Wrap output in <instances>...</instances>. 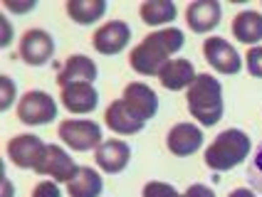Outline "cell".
Segmentation results:
<instances>
[{"label": "cell", "instance_id": "cell-17", "mask_svg": "<svg viewBox=\"0 0 262 197\" xmlns=\"http://www.w3.org/2000/svg\"><path fill=\"white\" fill-rule=\"evenodd\" d=\"M104 121H106V126L112 128L114 133H119V136H134V133H139V131L146 126V121H141L139 116H134V113L129 111V106H126L121 98L112 101V104L106 106Z\"/></svg>", "mask_w": 262, "mask_h": 197}, {"label": "cell", "instance_id": "cell-19", "mask_svg": "<svg viewBox=\"0 0 262 197\" xmlns=\"http://www.w3.org/2000/svg\"><path fill=\"white\" fill-rule=\"evenodd\" d=\"M235 40L245 44H257L262 40V15L257 10H243L233 20Z\"/></svg>", "mask_w": 262, "mask_h": 197}, {"label": "cell", "instance_id": "cell-22", "mask_svg": "<svg viewBox=\"0 0 262 197\" xmlns=\"http://www.w3.org/2000/svg\"><path fill=\"white\" fill-rule=\"evenodd\" d=\"M141 13V20L151 28H159V25H168L173 22L176 15H178V8H176L173 0H146L144 5L139 8Z\"/></svg>", "mask_w": 262, "mask_h": 197}, {"label": "cell", "instance_id": "cell-30", "mask_svg": "<svg viewBox=\"0 0 262 197\" xmlns=\"http://www.w3.org/2000/svg\"><path fill=\"white\" fill-rule=\"evenodd\" d=\"M37 8V3L35 0H30V3H13V0H8L5 3V10H13V13H30V10H35Z\"/></svg>", "mask_w": 262, "mask_h": 197}, {"label": "cell", "instance_id": "cell-24", "mask_svg": "<svg viewBox=\"0 0 262 197\" xmlns=\"http://www.w3.org/2000/svg\"><path fill=\"white\" fill-rule=\"evenodd\" d=\"M141 197H186L181 195L171 183H161V180H151V183L144 185V192Z\"/></svg>", "mask_w": 262, "mask_h": 197}, {"label": "cell", "instance_id": "cell-6", "mask_svg": "<svg viewBox=\"0 0 262 197\" xmlns=\"http://www.w3.org/2000/svg\"><path fill=\"white\" fill-rule=\"evenodd\" d=\"M45 153H47V145L35 133H23V136H15V138L8 141V158L17 168L35 170L42 163Z\"/></svg>", "mask_w": 262, "mask_h": 197}, {"label": "cell", "instance_id": "cell-31", "mask_svg": "<svg viewBox=\"0 0 262 197\" xmlns=\"http://www.w3.org/2000/svg\"><path fill=\"white\" fill-rule=\"evenodd\" d=\"M0 185H3V195H0V197H13V192H15V190H13V183H10L5 175H3V183H0Z\"/></svg>", "mask_w": 262, "mask_h": 197}, {"label": "cell", "instance_id": "cell-14", "mask_svg": "<svg viewBox=\"0 0 262 197\" xmlns=\"http://www.w3.org/2000/svg\"><path fill=\"white\" fill-rule=\"evenodd\" d=\"M220 17H223V5L218 0H195L186 8V22L198 35L215 30L220 25Z\"/></svg>", "mask_w": 262, "mask_h": 197}, {"label": "cell", "instance_id": "cell-5", "mask_svg": "<svg viewBox=\"0 0 262 197\" xmlns=\"http://www.w3.org/2000/svg\"><path fill=\"white\" fill-rule=\"evenodd\" d=\"M57 133L72 151H92L102 145V126L89 118H67L59 124Z\"/></svg>", "mask_w": 262, "mask_h": 197}, {"label": "cell", "instance_id": "cell-29", "mask_svg": "<svg viewBox=\"0 0 262 197\" xmlns=\"http://www.w3.org/2000/svg\"><path fill=\"white\" fill-rule=\"evenodd\" d=\"M186 197H215V192H213L208 185L195 183V185H190L188 190H186Z\"/></svg>", "mask_w": 262, "mask_h": 197}, {"label": "cell", "instance_id": "cell-32", "mask_svg": "<svg viewBox=\"0 0 262 197\" xmlns=\"http://www.w3.org/2000/svg\"><path fill=\"white\" fill-rule=\"evenodd\" d=\"M228 197H257L252 190H248V187H237V190H233Z\"/></svg>", "mask_w": 262, "mask_h": 197}, {"label": "cell", "instance_id": "cell-13", "mask_svg": "<svg viewBox=\"0 0 262 197\" xmlns=\"http://www.w3.org/2000/svg\"><path fill=\"white\" fill-rule=\"evenodd\" d=\"M166 145L178 158L198 153L203 145V128L195 126V124H176L166 136Z\"/></svg>", "mask_w": 262, "mask_h": 197}, {"label": "cell", "instance_id": "cell-4", "mask_svg": "<svg viewBox=\"0 0 262 197\" xmlns=\"http://www.w3.org/2000/svg\"><path fill=\"white\" fill-rule=\"evenodd\" d=\"M17 118L28 126H47L57 118V104L47 91H25V96L17 101Z\"/></svg>", "mask_w": 262, "mask_h": 197}, {"label": "cell", "instance_id": "cell-16", "mask_svg": "<svg viewBox=\"0 0 262 197\" xmlns=\"http://www.w3.org/2000/svg\"><path fill=\"white\" fill-rule=\"evenodd\" d=\"M59 98L70 113H92L99 106V91L94 84H70L59 89Z\"/></svg>", "mask_w": 262, "mask_h": 197}, {"label": "cell", "instance_id": "cell-18", "mask_svg": "<svg viewBox=\"0 0 262 197\" xmlns=\"http://www.w3.org/2000/svg\"><path fill=\"white\" fill-rule=\"evenodd\" d=\"M195 69H193V64H190L188 59H183V57H176L171 59L163 69L159 71V82L163 89H168V91H181V89H186L195 82Z\"/></svg>", "mask_w": 262, "mask_h": 197}, {"label": "cell", "instance_id": "cell-11", "mask_svg": "<svg viewBox=\"0 0 262 197\" xmlns=\"http://www.w3.org/2000/svg\"><path fill=\"white\" fill-rule=\"evenodd\" d=\"M121 101L129 106V111L134 113V116H139L146 124H148V118H154L156 111H159V96H156V91L148 84H144V82H131V84H126Z\"/></svg>", "mask_w": 262, "mask_h": 197}, {"label": "cell", "instance_id": "cell-25", "mask_svg": "<svg viewBox=\"0 0 262 197\" xmlns=\"http://www.w3.org/2000/svg\"><path fill=\"white\" fill-rule=\"evenodd\" d=\"M15 96H17V86H15V82L10 79V77H0V111L5 113L10 106H13Z\"/></svg>", "mask_w": 262, "mask_h": 197}, {"label": "cell", "instance_id": "cell-21", "mask_svg": "<svg viewBox=\"0 0 262 197\" xmlns=\"http://www.w3.org/2000/svg\"><path fill=\"white\" fill-rule=\"evenodd\" d=\"M106 10H109L106 0H70L67 3V15L77 25H92V22L102 20Z\"/></svg>", "mask_w": 262, "mask_h": 197}, {"label": "cell", "instance_id": "cell-9", "mask_svg": "<svg viewBox=\"0 0 262 197\" xmlns=\"http://www.w3.org/2000/svg\"><path fill=\"white\" fill-rule=\"evenodd\" d=\"M203 55L208 59V64L220 74H237L243 69V57L223 37H208L203 42Z\"/></svg>", "mask_w": 262, "mask_h": 197}, {"label": "cell", "instance_id": "cell-12", "mask_svg": "<svg viewBox=\"0 0 262 197\" xmlns=\"http://www.w3.org/2000/svg\"><path fill=\"white\" fill-rule=\"evenodd\" d=\"M94 160H97V165H99L104 173L117 175V173H121V170L129 168L131 145L126 141H121V138H109V141H104L102 145L97 148Z\"/></svg>", "mask_w": 262, "mask_h": 197}, {"label": "cell", "instance_id": "cell-7", "mask_svg": "<svg viewBox=\"0 0 262 197\" xmlns=\"http://www.w3.org/2000/svg\"><path fill=\"white\" fill-rule=\"evenodd\" d=\"M55 55V37L47 30L32 28L20 40V59L30 67H42Z\"/></svg>", "mask_w": 262, "mask_h": 197}, {"label": "cell", "instance_id": "cell-15", "mask_svg": "<svg viewBox=\"0 0 262 197\" xmlns=\"http://www.w3.org/2000/svg\"><path fill=\"white\" fill-rule=\"evenodd\" d=\"M97 77H99V69H97V64H94V59H89L87 55H72L67 59V64L62 67L57 77V84L59 89H64V86L70 84H94L97 82Z\"/></svg>", "mask_w": 262, "mask_h": 197}, {"label": "cell", "instance_id": "cell-26", "mask_svg": "<svg viewBox=\"0 0 262 197\" xmlns=\"http://www.w3.org/2000/svg\"><path fill=\"white\" fill-rule=\"evenodd\" d=\"M245 64H248V71L252 77L262 79V47H252L248 55H245Z\"/></svg>", "mask_w": 262, "mask_h": 197}, {"label": "cell", "instance_id": "cell-10", "mask_svg": "<svg viewBox=\"0 0 262 197\" xmlns=\"http://www.w3.org/2000/svg\"><path fill=\"white\" fill-rule=\"evenodd\" d=\"M131 40V28L124 22V20H109L104 22L102 28L94 32L92 37V44L94 50L104 57H112V55H119Z\"/></svg>", "mask_w": 262, "mask_h": 197}, {"label": "cell", "instance_id": "cell-23", "mask_svg": "<svg viewBox=\"0 0 262 197\" xmlns=\"http://www.w3.org/2000/svg\"><path fill=\"white\" fill-rule=\"evenodd\" d=\"M245 178H248L250 187H252V190H257V192L262 195V143L257 145L255 155L250 158L248 170H245Z\"/></svg>", "mask_w": 262, "mask_h": 197}, {"label": "cell", "instance_id": "cell-3", "mask_svg": "<svg viewBox=\"0 0 262 197\" xmlns=\"http://www.w3.org/2000/svg\"><path fill=\"white\" fill-rule=\"evenodd\" d=\"M252 141L245 131L240 128H228L215 136V141L205 148V165L215 173H228V170L237 168L245 158L250 155Z\"/></svg>", "mask_w": 262, "mask_h": 197}, {"label": "cell", "instance_id": "cell-1", "mask_svg": "<svg viewBox=\"0 0 262 197\" xmlns=\"http://www.w3.org/2000/svg\"><path fill=\"white\" fill-rule=\"evenodd\" d=\"M186 44L183 30L163 28L151 35H146L144 42L131 50V69L141 77H159V71L171 62V57L178 55Z\"/></svg>", "mask_w": 262, "mask_h": 197}, {"label": "cell", "instance_id": "cell-20", "mask_svg": "<svg viewBox=\"0 0 262 197\" xmlns=\"http://www.w3.org/2000/svg\"><path fill=\"white\" fill-rule=\"evenodd\" d=\"M70 197H99L104 192V180L94 168H79V173L67 183Z\"/></svg>", "mask_w": 262, "mask_h": 197}, {"label": "cell", "instance_id": "cell-8", "mask_svg": "<svg viewBox=\"0 0 262 197\" xmlns=\"http://www.w3.org/2000/svg\"><path fill=\"white\" fill-rule=\"evenodd\" d=\"M35 173L40 178H52L55 183H70L74 175L79 173L77 163L72 160V155L67 153L62 145H47V153H45L42 163L35 168Z\"/></svg>", "mask_w": 262, "mask_h": 197}, {"label": "cell", "instance_id": "cell-28", "mask_svg": "<svg viewBox=\"0 0 262 197\" xmlns=\"http://www.w3.org/2000/svg\"><path fill=\"white\" fill-rule=\"evenodd\" d=\"M10 42H13V25L5 20V15H0V44L8 47Z\"/></svg>", "mask_w": 262, "mask_h": 197}, {"label": "cell", "instance_id": "cell-27", "mask_svg": "<svg viewBox=\"0 0 262 197\" xmlns=\"http://www.w3.org/2000/svg\"><path fill=\"white\" fill-rule=\"evenodd\" d=\"M32 197H62V190H59V185L55 180H42V183L35 185Z\"/></svg>", "mask_w": 262, "mask_h": 197}, {"label": "cell", "instance_id": "cell-2", "mask_svg": "<svg viewBox=\"0 0 262 197\" xmlns=\"http://www.w3.org/2000/svg\"><path fill=\"white\" fill-rule=\"evenodd\" d=\"M188 111L203 128L215 126L225 113V98H223V82L213 74H198L195 82L188 86Z\"/></svg>", "mask_w": 262, "mask_h": 197}]
</instances>
